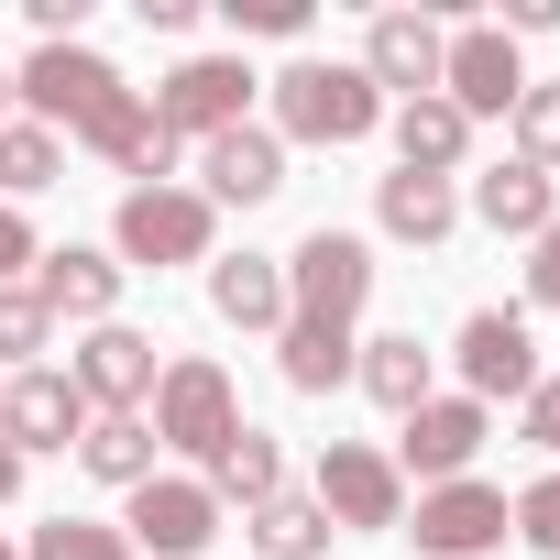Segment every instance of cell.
Wrapping results in <instances>:
<instances>
[{"label": "cell", "instance_id": "42", "mask_svg": "<svg viewBox=\"0 0 560 560\" xmlns=\"http://www.w3.org/2000/svg\"><path fill=\"white\" fill-rule=\"evenodd\" d=\"M0 560H23V549H0Z\"/></svg>", "mask_w": 560, "mask_h": 560}, {"label": "cell", "instance_id": "16", "mask_svg": "<svg viewBox=\"0 0 560 560\" xmlns=\"http://www.w3.org/2000/svg\"><path fill=\"white\" fill-rule=\"evenodd\" d=\"M275 187H287V143H275L264 121L198 143V198H209V209H264Z\"/></svg>", "mask_w": 560, "mask_h": 560}, {"label": "cell", "instance_id": "18", "mask_svg": "<svg viewBox=\"0 0 560 560\" xmlns=\"http://www.w3.org/2000/svg\"><path fill=\"white\" fill-rule=\"evenodd\" d=\"M78 143H89L100 165H121L132 187H165V165H176V132L154 121V100H143V89H121V100H110V110H100Z\"/></svg>", "mask_w": 560, "mask_h": 560}, {"label": "cell", "instance_id": "4", "mask_svg": "<svg viewBox=\"0 0 560 560\" xmlns=\"http://www.w3.org/2000/svg\"><path fill=\"white\" fill-rule=\"evenodd\" d=\"M287 264V319H330V330H352L363 319V298H374V242L363 231H308L298 253H275Z\"/></svg>", "mask_w": 560, "mask_h": 560}, {"label": "cell", "instance_id": "29", "mask_svg": "<svg viewBox=\"0 0 560 560\" xmlns=\"http://www.w3.org/2000/svg\"><path fill=\"white\" fill-rule=\"evenodd\" d=\"M505 121H516V165L560 176V78H527V100H516Z\"/></svg>", "mask_w": 560, "mask_h": 560}, {"label": "cell", "instance_id": "40", "mask_svg": "<svg viewBox=\"0 0 560 560\" xmlns=\"http://www.w3.org/2000/svg\"><path fill=\"white\" fill-rule=\"evenodd\" d=\"M12 494H23V451H12V440H0V505H12Z\"/></svg>", "mask_w": 560, "mask_h": 560}, {"label": "cell", "instance_id": "8", "mask_svg": "<svg viewBox=\"0 0 560 560\" xmlns=\"http://www.w3.org/2000/svg\"><path fill=\"white\" fill-rule=\"evenodd\" d=\"M483 440H494V407H472V396H429V407H407L396 418V472H418V494L429 483H462L472 462H483Z\"/></svg>", "mask_w": 560, "mask_h": 560}, {"label": "cell", "instance_id": "37", "mask_svg": "<svg viewBox=\"0 0 560 560\" xmlns=\"http://www.w3.org/2000/svg\"><path fill=\"white\" fill-rule=\"evenodd\" d=\"M494 34H505V45H516V34H560V0H505Z\"/></svg>", "mask_w": 560, "mask_h": 560}, {"label": "cell", "instance_id": "35", "mask_svg": "<svg viewBox=\"0 0 560 560\" xmlns=\"http://www.w3.org/2000/svg\"><path fill=\"white\" fill-rule=\"evenodd\" d=\"M45 242H34V220L23 209H0V287H23V264H34Z\"/></svg>", "mask_w": 560, "mask_h": 560}, {"label": "cell", "instance_id": "39", "mask_svg": "<svg viewBox=\"0 0 560 560\" xmlns=\"http://www.w3.org/2000/svg\"><path fill=\"white\" fill-rule=\"evenodd\" d=\"M132 12H143L154 34H198V0H132Z\"/></svg>", "mask_w": 560, "mask_h": 560}, {"label": "cell", "instance_id": "7", "mask_svg": "<svg viewBox=\"0 0 560 560\" xmlns=\"http://www.w3.org/2000/svg\"><path fill=\"white\" fill-rule=\"evenodd\" d=\"M319 516L341 527V538H374V527H407V472L374 451V440H330L319 451Z\"/></svg>", "mask_w": 560, "mask_h": 560}, {"label": "cell", "instance_id": "31", "mask_svg": "<svg viewBox=\"0 0 560 560\" xmlns=\"http://www.w3.org/2000/svg\"><path fill=\"white\" fill-rule=\"evenodd\" d=\"M56 341V319H45V298L34 287H0V363L12 374H34V352Z\"/></svg>", "mask_w": 560, "mask_h": 560}, {"label": "cell", "instance_id": "41", "mask_svg": "<svg viewBox=\"0 0 560 560\" xmlns=\"http://www.w3.org/2000/svg\"><path fill=\"white\" fill-rule=\"evenodd\" d=\"M0 121H12V67H0Z\"/></svg>", "mask_w": 560, "mask_h": 560}, {"label": "cell", "instance_id": "34", "mask_svg": "<svg viewBox=\"0 0 560 560\" xmlns=\"http://www.w3.org/2000/svg\"><path fill=\"white\" fill-rule=\"evenodd\" d=\"M527 298H538V308H560V220L527 242Z\"/></svg>", "mask_w": 560, "mask_h": 560}, {"label": "cell", "instance_id": "21", "mask_svg": "<svg viewBox=\"0 0 560 560\" xmlns=\"http://www.w3.org/2000/svg\"><path fill=\"white\" fill-rule=\"evenodd\" d=\"M352 385H363L374 407H396V418H407V407H429V396H440V352H429L418 330H385V341H363V352H352Z\"/></svg>", "mask_w": 560, "mask_h": 560}, {"label": "cell", "instance_id": "24", "mask_svg": "<svg viewBox=\"0 0 560 560\" xmlns=\"http://www.w3.org/2000/svg\"><path fill=\"white\" fill-rule=\"evenodd\" d=\"M198 483H209L220 505H242V516H253V505H275V494H287V451H275L264 429H231V440L198 462Z\"/></svg>", "mask_w": 560, "mask_h": 560}, {"label": "cell", "instance_id": "3", "mask_svg": "<svg viewBox=\"0 0 560 560\" xmlns=\"http://www.w3.org/2000/svg\"><path fill=\"white\" fill-rule=\"evenodd\" d=\"M209 242H220V209L198 198V187H121V220H110V253H121V275L143 264V275H165V264H209Z\"/></svg>", "mask_w": 560, "mask_h": 560}, {"label": "cell", "instance_id": "27", "mask_svg": "<svg viewBox=\"0 0 560 560\" xmlns=\"http://www.w3.org/2000/svg\"><path fill=\"white\" fill-rule=\"evenodd\" d=\"M56 176H67V143H56L45 121H23V110H12V121H0V209H23V198H45Z\"/></svg>", "mask_w": 560, "mask_h": 560}, {"label": "cell", "instance_id": "22", "mask_svg": "<svg viewBox=\"0 0 560 560\" xmlns=\"http://www.w3.org/2000/svg\"><path fill=\"white\" fill-rule=\"evenodd\" d=\"M209 308L231 330H287V264L275 253H220L209 264Z\"/></svg>", "mask_w": 560, "mask_h": 560}, {"label": "cell", "instance_id": "20", "mask_svg": "<svg viewBox=\"0 0 560 560\" xmlns=\"http://www.w3.org/2000/svg\"><path fill=\"white\" fill-rule=\"evenodd\" d=\"M374 231H385V242H451V231H462V187L396 165V176H374Z\"/></svg>", "mask_w": 560, "mask_h": 560}, {"label": "cell", "instance_id": "33", "mask_svg": "<svg viewBox=\"0 0 560 560\" xmlns=\"http://www.w3.org/2000/svg\"><path fill=\"white\" fill-rule=\"evenodd\" d=\"M231 34H275V45H298L308 34V0H220Z\"/></svg>", "mask_w": 560, "mask_h": 560}, {"label": "cell", "instance_id": "32", "mask_svg": "<svg viewBox=\"0 0 560 560\" xmlns=\"http://www.w3.org/2000/svg\"><path fill=\"white\" fill-rule=\"evenodd\" d=\"M505 527L538 549V560H560V472H538V483H516L505 494Z\"/></svg>", "mask_w": 560, "mask_h": 560}, {"label": "cell", "instance_id": "2", "mask_svg": "<svg viewBox=\"0 0 560 560\" xmlns=\"http://www.w3.org/2000/svg\"><path fill=\"white\" fill-rule=\"evenodd\" d=\"M121 89H132V78H121L89 34H78V45H34V56L12 67V110H23V121H45L56 143H78V132H89Z\"/></svg>", "mask_w": 560, "mask_h": 560}, {"label": "cell", "instance_id": "28", "mask_svg": "<svg viewBox=\"0 0 560 560\" xmlns=\"http://www.w3.org/2000/svg\"><path fill=\"white\" fill-rule=\"evenodd\" d=\"M341 527L319 516V494H275V505H253V549L264 560H319Z\"/></svg>", "mask_w": 560, "mask_h": 560}, {"label": "cell", "instance_id": "10", "mask_svg": "<svg viewBox=\"0 0 560 560\" xmlns=\"http://www.w3.org/2000/svg\"><path fill=\"white\" fill-rule=\"evenodd\" d=\"M451 374H462V396L472 407H494V396H538V341H527V319L516 308H472L462 319V341H451Z\"/></svg>", "mask_w": 560, "mask_h": 560}, {"label": "cell", "instance_id": "26", "mask_svg": "<svg viewBox=\"0 0 560 560\" xmlns=\"http://www.w3.org/2000/svg\"><path fill=\"white\" fill-rule=\"evenodd\" d=\"M352 330H330V319H287L275 330V374H287L298 396H330V385H352Z\"/></svg>", "mask_w": 560, "mask_h": 560}, {"label": "cell", "instance_id": "13", "mask_svg": "<svg viewBox=\"0 0 560 560\" xmlns=\"http://www.w3.org/2000/svg\"><path fill=\"white\" fill-rule=\"evenodd\" d=\"M78 429H89V396H78L56 363L0 374V440H12L23 462H34V451H78Z\"/></svg>", "mask_w": 560, "mask_h": 560}, {"label": "cell", "instance_id": "30", "mask_svg": "<svg viewBox=\"0 0 560 560\" xmlns=\"http://www.w3.org/2000/svg\"><path fill=\"white\" fill-rule=\"evenodd\" d=\"M23 560H132V538H121L110 516H45Z\"/></svg>", "mask_w": 560, "mask_h": 560}, {"label": "cell", "instance_id": "12", "mask_svg": "<svg viewBox=\"0 0 560 560\" xmlns=\"http://www.w3.org/2000/svg\"><path fill=\"white\" fill-rule=\"evenodd\" d=\"M440 100L483 132V121H505L516 100H527V67H516V45L494 34V23H462L451 34V56H440Z\"/></svg>", "mask_w": 560, "mask_h": 560}, {"label": "cell", "instance_id": "6", "mask_svg": "<svg viewBox=\"0 0 560 560\" xmlns=\"http://www.w3.org/2000/svg\"><path fill=\"white\" fill-rule=\"evenodd\" d=\"M67 385L89 396V418H143V407H154V385H165V352H154V330H132V319H100V330L78 341Z\"/></svg>", "mask_w": 560, "mask_h": 560}, {"label": "cell", "instance_id": "25", "mask_svg": "<svg viewBox=\"0 0 560 560\" xmlns=\"http://www.w3.org/2000/svg\"><path fill=\"white\" fill-rule=\"evenodd\" d=\"M78 472H89V483H110V494L154 483V472H165V451H154V418H89V429H78Z\"/></svg>", "mask_w": 560, "mask_h": 560}, {"label": "cell", "instance_id": "1", "mask_svg": "<svg viewBox=\"0 0 560 560\" xmlns=\"http://www.w3.org/2000/svg\"><path fill=\"white\" fill-rule=\"evenodd\" d=\"M264 89H275V121H264L275 143H363V132L396 110V100H385L363 67H341V56H298L287 78H264Z\"/></svg>", "mask_w": 560, "mask_h": 560}, {"label": "cell", "instance_id": "23", "mask_svg": "<svg viewBox=\"0 0 560 560\" xmlns=\"http://www.w3.org/2000/svg\"><path fill=\"white\" fill-rule=\"evenodd\" d=\"M385 121H396V165H407V176H462V154H472V121H462L440 89H429V100H396Z\"/></svg>", "mask_w": 560, "mask_h": 560}, {"label": "cell", "instance_id": "17", "mask_svg": "<svg viewBox=\"0 0 560 560\" xmlns=\"http://www.w3.org/2000/svg\"><path fill=\"white\" fill-rule=\"evenodd\" d=\"M34 298H45V319H78V330L121 319V253H89V242L34 253Z\"/></svg>", "mask_w": 560, "mask_h": 560}, {"label": "cell", "instance_id": "14", "mask_svg": "<svg viewBox=\"0 0 560 560\" xmlns=\"http://www.w3.org/2000/svg\"><path fill=\"white\" fill-rule=\"evenodd\" d=\"M440 56H451V23H429V12H374V34H363V78L385 89V100H429L440 89Z\"/></svg>", "mask_w": 560, "mask_h": 560}, {"label": "cell", "instance_id": "11", "mask_svg": "<svg viewBox=\"0 0 560 560\" xmlns=\"http://www.w3.org/2000/svg\"><path fill=\"white\" fill-rule=\"evenodd\" d=\"M220 494L198 483V472H154V483H132V516H121V538L132 549H154V560H198L209 538H220Z\"/></svg>", "mask_w": 560, "mask_h": 560}, {"label": "cell", "instance_id": "36", "mask_svg": "<svg viewBox=\"0 0 560 560\" xmlns=\"http://www.w3.org/2000/svg\"><path fill=\"white\" fill-rule=\"evenodd\" d=\"M23 23H34L45 45H78V23H89V0H23Z\"/></svg>", "mask_w": 560, "mask_h": 560}, {"label": "cell", "instance_id": "19", "mask_svg": "<svg viewBox=\"0 0 560 560\" xmlns=\"http://www.w3.org/2000/svg\"><path fill=\"white\" fill-rule=\"evenodd\" d=\"M483 231H505V242H538L549 220H560V187L538 176V165H483L472 176V198H462Z\"/></svg>", "mask_w": 560, "mask_h": 560}, {"label": "cell", "instance_id": "5", "mask_svg": "<svg viewBox=\"0 0 560 560\" xmlns=\"http://www.w3.org/2000/svg\"><path fill=\"white\" fill-rule=\"evenodd\" d=\"M143 418H154V451H187V462H209V451L242 429V396H231V374H220L209 352H176Z\"/></svg>", "mask_w": 560, "mask_h": 560}, {"label": "cell", "instance_id": "38", "mask_svg": "<svg viewBox=\"0 0 560 560\" xmlns=\"http://www.w3.org/2000/svg\"><path fill=\"white\" fill-rule=\"evenodd\" d=\"M527 440L560 462V385H538V396H527Z\"/></svg>", "mask_w": 560, "mask_h": 560}, {"label": "cell", "instance_id": "9", "mask_svg": "<svg viewBox=\"0 0 560 560\" xmlns=\"http://www.w3.org/2000/svg\"><path fill=\"white\" fill-rule=\"evenodd\" d=\"M253 89H264V78H253L242 56H187V67L154 89V121H165L176 143H187V132L209 143V132H242V121H253Z\"/></svg>", "mask_w": 560, "mask_h": 560}, {"label": "cell", "instance_id": "15", "mask_svg": "<svg viewBox=\"0 0 560 560\" xmlns=\"http://www.w3.org/2000/svg\"><path fill=\"white\" fill-rule=\"evenodd\" d=\"M418 549L429 560H483V549H505V483H429L418 494Z\"/></svg>", "mask_w": 560, "mask_h": 560}]
</instances>
